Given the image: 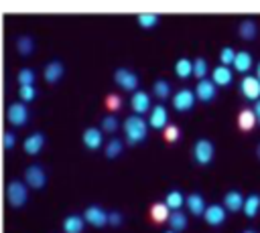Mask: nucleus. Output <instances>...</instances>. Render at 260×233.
Returning a JSON list of instances; mask_svg holds the SVG:
<instances>
[{
  "mask_svg": "<svg viewBox=\"0 0 260 233\" xmlns=\"http://www.w3.org/2000/svg\"><path fill=\"white\" fill-rule=\"evenodd\" d=\"M43 146H45V134H43V132H32V134H28V136L24 138V142H22L24 152L30 154V156H37V154L43 150Z\"/></svg>",
  "mask_w": 260,
  "mask_h": 233,
  "instance_id": "nucleus-14",
  "label": "nucleus"
},
{
  "mask_svg": "<svg viewBox=\"0 0 260 233\" xmlns=\"http://www.w3.org/2000/svg\"><path fill=\"white\" fill-rule=\"evenodd\" d=\"M213 156H215V146H213L211 140H207V138H199V140L193 144V160H195L199 166H207V164H211Z\"/></svg>",
  "mask_w": 260,
  "mask_h": 233,
  "instance_id": "nucleus-2",
  "label": "nucleus"
},
{
  "mask_svg": "<svg viewBox=\"0 0 260 233\" xmlns=\"http://www.w3.org/2000/svg\"><path fill=\"white\" fill-rule=\"evenodd\" d=\"M114 83L122 87L124 91H136L138 89V75L130 69H116L114 71Z\"/></svg>",
  "mask_w": 260,
  "mask_h": 233,
  "instance_id": "nucleus-5",
  "label": "nucleus"
},
{
  "mask_svg": "<svg viewBox=\"0 0 260 233\" xmlns=\"http://www.w3.org/2000/svg\"><path fill=\"white\" fill-rule=\"evenodd\" d=\"M122 221H124V217H122V213H120V211H112V213H108V223H110L112 227L122 225Z\"/></svg>",
  "mask_w": 260,
  "mask_h": 233,
  "instance_id": "nucleus-40",
  "label": "nucleus"
},
{
  "mask_svg": "<svg viewBox=\"0 0 260 233\" xmlns=\"http://www.w3.org/2000/svg\"><path fill=\"white\" fill-rule=\"evenodd\" d=\"M258 28H256V22L254 20H242L240 26H238V34L244 38V41H252L256 36Z\"/></svg>",
  "mask_w": 260,
  "mask_h": 233,
  "instance_id": "nucleus-27",
  "label": "nucleus"
},
{
  "mask_svg": "<svg viewBox=\"0 0 260 233\" xmlns=\"http://www.w3.org/2000/svg\"><path fill=\"white\" fill-rule=\"evenodd\" d=\"M175 75L179 79H187L193 75V61L187 59V57H181L177 63H175Z\"/></svg>",
  "mask_w": 260,
  "mask_h": 233,
  "instance_id": "nucleus-24",
  "label": "nucleus"
},
{
  "mask_svg": "<svg viewBox=\"0 0 260 233\" xmlns=\"http://www.w3.org/2000/svg\"><path fill=\"white\" fill-rule=\"evenodd\" d=\"M18 97H20L22 103H30V101L37 97L35 85H20V87H18Z\"/></svg>",
  "mask_w": 260,
  "mask_h": 233,
  "instance_id": "nucleus-35",
  "label": "nucleus"
},
{
  "mask_svg": "<svg viewBox=\"0 0 260 233\" xmlns=\"http://www.w3.org/2000/svg\"><path fill=\"white\" fill-rule=\"evenodd\" d=\"M81 142H83V146H85L87 150H98V148H102V144H104L102 130H98V128H87V130L81 134Z\"/></svg>",
  "mask_w": 260,
  "mask_h": 233,
  "instance_id": "nucleus-16",
  "label": "nucleus"
},
{
  "mask_svg": "<svg viewBox=\"0 0 260 233\" xmlns=\"http://www.w3.org/2000/svg\"><path fill=\"white\" fill-rule=\"evenodd\" d=\"M185 205H187L189 213L195 215V217H203V211H205V207H207L203 195H199V192H191V195L185 199Z\"/></svg>",
  "mask_w": 260,
  "mask_h": 233,
  "instance_id": "nucleus-18",
  "label": "nucleus"
},
{
  "mask_svg": "<svg viewBox=\"0 0 260 233\" xmlns=\"http://www.w3.org/2000/svg\"><path fill=\"white\" fill-rule=\"evenodd\" d=\"M244 233H256V231H252V229H246V231H244Z\"/></svg>",
  "mask_w": 260,
  "mask_h": 233,
  "instance_id": "nucleus-45",
  "label": "nucleus"
},
{
  "mask_svg": "<svg viewBox=\"0 0 260 233\" xmlns=\"http://www.w3.org/2000/svg\"><path fill=\"white\" fill-rule=\"evenodd\" d=\"M242 211H244V215H246L248 219L256 217L258 211H260V195H250L248 199H244V207H242Z\"/></svg>",
  "mask_w": 260,
  "mask_h": 233,
  "instance_id": "nucleus-26",
  "label": "nucleus"
},
{
  "mask_svg": "<svg viewBox=\"0 0 260 233\" xmlns=\"http://www.w3.org/2000/svg\"><path fill=\"white\" fill-rule=\"evenodd\" d=\"M238 126H240V130H244V132H248V130H252V128L256 126V115H254L252 107H244V109L238 113Z\"/></svg>",
  "mask_w": 260,
  "mask_h": 233,
  "instance_id": "nucleus-22",
  "label": "nucleus"
},
{
  "mask_svg": "<svg viewBox=\"0 0 260 233\" xmlns=\"http://www.w3.org/2000/svg\"><path fill=\"white\" fill-rule=\"evenodd\" d=\"M6 199L12 207H24L28 201V186L20 180H12L6 186Z\"/></svg>",
  "mask_w": 260,
  "mask_h": 233,
  "instance_id": "nucleus-3",
  "label": "nucleus"
},
{
  "mask_svg": "<svg viewBox=\"0 0 260 233\" xmlns=\"http://www.w3.org/2000/svg\"><path fill=\"white\" fill-rule=\"evenodd\" d=\"M169 124V111L162 103H156L150 107V115H148V126L154 130H165Z\"/></svg>",
  "mask_w": 260,
  "mask_h": 233,
  "instance_id": "nucleus-9",
  "label": "nucleus"
},
{
  "mask_svg": "<svg viewBox=\"0 0 260 233\" xmlns=\"http://www.w3.org/2000/svg\"><path fill=\"white\" fill-rule=\"evenodd\" d=\"M124 132H126V142L130 146H136L140 142L146 140L148 136V126H146V120L142 115H128L124 120Z\"/></svg>",
  "mask_w": 260,
  "mask_h": 233,
  "instance_id": "nucleus-1",
  "label": "nucleus"
},
{
  "mask_svg": "<svg viewBox=\"0 0 260 233\" xmlns=\"http://www.w3.org/2000/svg\"><path fill=\"white\" fill-rule=\"evenodd\" d=\"M2 144H4V148H6V150H12V148H14V144H16V136H14L12 132H6V134H4V138H2Z\"/></svg>",
  "mask_w": 260,
  "mask_h": 233,
  "instance_id": "nucleus-41",
  "label": "nucleus"
},
{
  "mask_svg": "<svg viewBox=\"0 0 260 233\" xmlns=\"http://www.w3.org/2000/svg\"><path fill=\"white\" fill-rule=\"evenodd\" d=\"M211 81L215 87H228L232 85L234 81V71L230 67H223V65H217L213 71H211Z\"/></svg>",
  "mask_w": 260,
  "mask_h": 233,
  "instance_id": "nucleus-15",
  "label": "nucleus"
},
{
  "mask_svg": "<svg viewBox=\"0 0 260 233\" xmlns=\"http://www.w3.org/2000/svg\"><path fill=\"white\" fill-rule=\"evenodd\" d=\"M138 26L140 28H154L158 24V14H138Z\"/></svg>",
  "mask_w": 260,
  "mask_h": 233,
  "instance_id": "nucleus-33",
  "label": "nucleus"
},
{
  "mask_svg": "<svg viewBox=\"0 0 260 233\" xmlns=\"http://www.w3.org/2000/svg\"><path fill=\"white\" fill-rule=\"evenodd\" d=\"M83 227H85V221L79 215H69L63 221V231L65 233H83Z\"/></svg>",
  "mask_w": 260,
  "mask_h": 233,
  "instance_id": "nucleus-21",
  "label": "nucleus"
},
{
  "mask_svg": "<svg viewBox=\"0 0 260 233\" xmlns=\"http://www.w3.org/2000/svg\"><path fill=\"white\" fill-rule=\"evenodd\" d=\"M240 93L248 101H258L260 99V81L254 75H244V79L240 81Z\"/></svg>",
  "mask_w": 260,
  "mask_h": 233,
  "instance_id": "nucleus-7",
  "label": "nucleus"
},
{
  "mask_svg": "<svg viewBox=\"0 0 260 233\" xmlns=\"http://www.w3.org/2000/svg\"><path fill=\"white\" fill-rule=\"evenodd\" d=\"M165 140L167 142H177L179 138H181V130H179V126H175V124H167V128H165Z\"/></svg>",
  "mask_w": 260,
  "mask_h": 233,
  "instance_id": "nucleus-37",
  "label": "nucleus"
},
{
  "mask_svg": "<svg viewBox=\"0 0 260 233\" xmlns=\"http://www.w3.org/2000/svg\"><path fill=\"white\" fill-rule=\"evenodd\" d=\"M234 57H236V51L232 47H223L221 53H219V61H221L223 67H230L234 63Z\"/></svg>",
  "mask_w": 260,
  "mask_h": 233,
  "instance_id": "nucleus-38",
  "label": "nucleus"
},
{
  "mask_svg": "<svg viewBox=\"0 0 260 233\" xmlns=\"http://www.w3.org/2000/svg\"><path fill=\"white\" fill-rule=\"evenodd\" d=\"M83 221L93 227H104V225H108V213L100 205H89L83 211Z\"/></svg>",
  "mask_w": 260,
  "mask_h": 233,
  "instance_id": "nucleus-11",
  "label": "nucleus"
},
{
  "mask_svg": "<svg viewBox=\"0 0 260 233\" xmlns=\"http://www.w3.org/2000/svg\"><path fill=\"white\" fill-rule=\"evenodd\" d=\"M252 111H254V115H256V124H260V99H258V101L254 103Z\"/></svg>",
  "mask_w": 260,
  "mask_h": 233,
  "instance_id": "nucleus-42",
  "label": "nucleus"
},
{
  "mask_svg": "<svg viewBox=\"0 0 260 233\" xmlns=\"http://www.w3.org/2000/svg\"><path fill=\"white\" fill-rule=\"evenodd\" d=\"M28 115H30V113H28V107H26V103H22V101H18V103H10L8 109H6V118H8V122H10L12 126H16V128L26 126Z\"/></svg>",
  "mask_w": 260,
  "mask_h": 233,
  "instance_id": "nucleus-6",
  "label": "nucleus"
},
{
  "mask_svg": "<svg viewBox=\"0 0 260 233\" xmlns=\"http://www.w3.org/2000/svg\"><path fill=\"white\" fill-rule=\"evenodd\" d=\"M242 207H244V197L238 190H228L223 197V209L238 213V211H242Z\"/></svg>",
  "mask_w": 260,
  "mask_h": 233,
  "instance_id": "nucleus-19",
  "label": "nucleus"
},
{
  "mask_svg": "<svg viewBox=\"0 0 260 233\" xmlns=\"http://www.w3.org/2000/svg\"><path fill=\"white\" fill-rule=\"evenodd\" d=\"M65 75V65L61 63V61H49L47 65H45V73H43V77H45V81H49V83H57L61 77Z\"/></svg>",
  "mask_w": 260,
  "mask_h": 233,
  "instance_id": "nucleus-17",
  "label": "nucleus"
},
{
  "mask_svg": "<svg viewBox=\"0 0 260 233\" xmlns=\"http://www.w3.org/2000/svg\"><path fill=\"white\" fill-rule=\"evenodd\" d=\"M256 154H258V158H260V144H258V148H256Z\"/></svg>",
  "mask_w": 260,
  "mask_h": 233,
  "instance_id": "nucleus-44",
  "label": "nucleus"
},
{
  "mask_svg": "<svg viewBox=\"0 0 260 233\" xmlns=\"http://www.w3.org/2000/svg\"><path fill=\"white\" fill-rule=\"evenodd\" d=\"M16 51L22 55V57H28V55H32V51H35V41L30 38V36H20L18 41H16Z\"/></svg>",
  "mask_w": 260,
  "mask_h": 233,
  "instance_id": "nucleus-29",
  "label": "nucleus"
},
{
  "mask_svg": "<svg viewBox=\"0 0 260 233\" xmlns=\"http://www.w3.org/2000/svg\"><path fill=\"white\" fill-rule=\"evenodd\" d=\"M169 225H171V229L173 231H183V229H187V215L185 213H181V211H173L171 215H169Z\"/></svg>",
  "mask_w": 260,
  "mask_h": 233,
  "instance_id": "nucleus-28",
  "label": "nucleus"
},
{
  "mask_svg": "<svg viewBox=\"0 0 260 233\" xmlns=\"http://www.w3.org/2000/svg\"><path fill=\"white\" fill-rule=\"evenodd\" d=\"M165 205H167L171 211H181V207L185 205V197H183V192H181L179 188L169 190L167 197H165Z\"/></svg>",
  "mask_w": 260,
  "mask_h": 233,
  "instance_id": "nucleus-23",
  "label": "nucleus"
},
{
  "mask_svg": "<svg viewBox=\"0 0 260 233\" xmlns=\"http://www.w3.org/2000/svg\"><path fill=\"white\" fill-rule=\"evenodd\" d=\"M169 215H171V209L165 205V203H154L150 205V217L154 223H165L169 221Z\"/></svg>",
  "mask_w": 260,
  "mask_h": 233,
  "instance_id": "nucleus-25",
  "label": "nucleus"
},
{
  "mask_svg": "<svg viewBox=\"0 0 260 233\" xmlns=\"http://www.w3.org/2000/svg\"><path fill=\"white\" fill-rule=\"evenodd\" d=\"M203 219H205V223L211 225V227L223 225V223H225V209H223V205H217V203L207 205L205 211H203Z\"/></svg>",
  "mask_w": 260,
  "mask_h": 233,
  "instance_id": "nucleus-10",
  "label": "nucleus"
},
{
  "mask_svg": "<svg viewBox=\"0 0 260 233\" xmlns=\"http://www.w3.org/2000/svg\"><path fill=\"white\" fill-rule=\"evenodd\" d=\"M195 101H197L195 99V91H191V89H179L173 95V107L177 111H189V109H193Z\"/></svg>",
  "mask_w": 260,
  "mask_h": 233,
  "instance_id": "nucleus-8",
  "label": "nucleus"
},
{
  "mask_svg": "<svg viewBox=\"0 0 260 233\" xmlns=\"http://www.w3.org/2000/svg\"><path fill=\"white\" fill-rule=\"evenodd\" d=\"M35 79H37V73H35L32 69H28V67L20 69L18 75H16L18 85H35Z\"/></svg>",
  "mask_w": 260,
  "mask_h": 233,
  "instance_id": "nucleus-32",
  "label": "nucleus"
},
{
  "mask_svg": "<svg viewBox=\"0 0 260 233\" xmlns=\"http://www.w3.org/2000/svg\"><path fill=\"white\" fill-rule=\"evenodd\" d=\"M122 150H124V144H122V140H118V138H112V140L106 144V148H104L106 158H118V156L122 154Z\"/></svg>",
  "mask_w": 260,
  "mask_h": 233,
  "instance_id": "nucleus-30",
  "label": "nucleus"
},
{
  "mask_svg": "<svg viewBox=\"0 0 260 233\" xmlns=\"http://www.w3.org/2000/svg\"><path fill=\"white\" fill-rule=\"evenodd\" d=\"M234 69L238 71V73H248L250 69H252V55L248 53V51H240V53H236V57H234Z\"/></svg>",
  "mask_w": 260,
  "mask_h": 233,
  "instance_id": "nucleus-20",
  "label": "nucleus"
},
{
  "mask_svg": "<svg viewBox=\"0 0 260 233\" xmlns=\"http://www.w3.org/2000/svg\"><path fill=\"white\" fill-rule=\"evenodd\" d=\"M254 77H256V79H258V81H260V63H258V65H256V75H254Z\"/></svg>",
  "mask_w": 260,
  "mask_h": 233,
  "instance_id": "nucleus-43",
  "label": "nucleus"
},
{
  "mask_svg": "<svg viewBox=\"0 0 260 233\" xmlns=\"http://www.w3.org/2000/svg\"><path fill=\"white\" fill-rule=\"evenodd\" d=\"M207 61L203 59V57H197L195 61H193V75L201 81V79H205V75H207Z\"/></svg>",
  "mask_w": 260,
  "mask_h": 233,
  "instance_id": "nucleus-34",
  "label": "nucleus"
},
{
  "mask_svg": "<svg viewBox=\"0 0 260 233\" xmlns=\"http://www.w3.org/2000/svg\"><path fill=\"white\" fill-rule=\"evenodd\" d=\"M152 93L158 97V99H167L171 95V83L165 81V79H156L154 85H152Z\"/></svg>",
  "mask_w": 260,
  "mask_h": 233,
  "instance_id": "nucleus-31",
  "label": "nucleus"
},
{
  "mask_svg": "<svg viewBox=\"0 0 260 233\" xmlns=\"http://www.w3.org/2000/svg\"><path fill=\"white\" fill-rule=\"evenodd\" d=\"M215 95H217V87L213 85L211 79H201L197 83V87H195V99H199L203 103H209V101L215 99Z\"/></svg>",
  "mask_w": 260,
  "mask_h": 233,
  "instance_id": "nucleus-12",
  "label": "nucleus"
},
{
  "mask_svg": "<svg viewBox=\"0 0 260 233\" xmlns=\"http://www.w3.org/2000/svg\"><path fill=\"white\" fill-rule=\"evenodd\" d=\"M118 128H120V124H118V120H116L114 115L102 118V132H106V134H116Z\"/></svg>",
  "mask_w": 260,
  "mask_h": 233,
  "instance_id": "nucleus-36",
  "label": "nucleus"
},
{
  "mask_svg": "<svg viewBox=\"0 0 260 233\" xmlns=\"http://www.w3.org/2000/svg\"><path fill=\"white\" fill-rule=\"evenodd\" d=\"M106 107L112 109V111H118V109L122 107V97L116 95V93H110V95L106 97Z\"/></svg>",
  "mask_w": 260,
  "mask_h": 233,
  "instance_id": "nucleus-39",
  "label": "nucleus"
},
{
  "mask_svg": "<svg viewBox=\"0 0 260 233\" xmlns=\"http://www.w3.org/2000/svg\"><path fill=\"white\" fill-rule=\"evenodd\" d=\"M165 233H177V231H173V229H171V231H165Z\"/></svg>",
  "mask_w": 260,
  "mask_h": 233,
  "instance_id": "nucleus-46",
  "label": "nucleus"
},
{
  "mask_svg": "<svg viewBox=\"0 0 260 233\" xmlns=\"http://www.w3.org/2000/svg\"><path fill=\"white\" fill-rule=\"evenodd\" d=\"M24 184L30 188H43L47 184V172L41 164H30L24 170Z\"/></svg>",
  "mask_w": 260,
  "mask_h": 233,
  "instance_id": "nucleus-4",
  "label": "nucleus"
},
{
  "mask_svg": "<svg viewBox=\"0 0 260 233\" xmlns=\"http://www.w3.org/2000/svg\"><path fill=\"white\" fill-rule=\"evenodd\" d=\"M130 105H132V109H134L136 115H142V113L150 111V107H152V103H150V95H148L146 91L136 89L134 95L130 97Z\"/></svg>",
  "mask_w": 260,
  "mask_h": 233,
  "instance_id": "nucleus-13",
  "label": "nucleus"
}]
</instances>
